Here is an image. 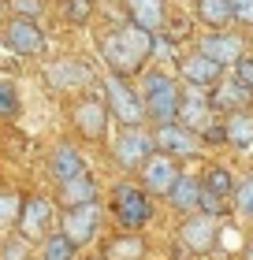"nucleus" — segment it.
Masks as SVG:
<instances>
[{
	"instance_id": "1",
	"label": "nucleus",
	"mask_w": 253,
	"mask_h": 260,
	"mask_svg": "<svg viewBox=\"0 0 253 260\" xmlns=\"http://www.w3.org/2000/svg\"><path fill=\"white\" fill-rule=\"evenodd\" d=\"M153 38L156 34L142 30L138 22H127L123 30L108 34L101 41V56L116 75H138V71L146 67V60L153 56Z\"/></svg>"
},
{
	"instance_id": "2",
	"label": "nucleus",
	"mask_w": 253,
	"mask_h": 260,
	"mask_svg": "<svg viewBox=\"0 0 253 260\" xmlns=\"http://www.w3.org/2000/svg\"><path fill=\"white\" fill-rule=\"evenodd\" d=\"M142 101H146V115H149L153 123H172V119H179L183 89H179V82L172 75H164V71H149Z\"/></svg>"
},
{
	"instance_id": "3",
	"label": "nucleus",
	"mask_w": 253,
	"mask_h": 260,
	"mask_svg": "<svg viewBox=\"0 0 253 260\" xmlns=\"http://www.w3.org/2000/svg\"><path fill=\"white\" fill-rule=\"evenodd\" d=\"M104 97H108V108H112V115L123 126H142V119H146V101L138 97L134 89L123 82V75H108L104 78Z\"/></svg>"
},
{
	"instance_id": "4",
	"label": "nucleus",
	"mask_w": 253,
	"mask_h": 260,
	"mask_svg": "<svg viewBox=\"0 0 253 260\" xmlns=\"http://www.w3.org/2000/svg\"><path fill=\"white\" fill-rule=\"evenodd\" d=\"M116 164L123 171H142V164H146L153 152H156V141H153V130H142V126H123V134L116 138Z\"/></svg>"
},
{
	"instance_id": "5",
	"label": "nucleus",
	"mask_w": 253,
	"mask_h": 260,
	"mask_svg": "<svg viewBox=\"0 0 253 260\" xmlns=\"http://www.w3.org/2000/svg\"><path fill=\"white\" fill-rule=\"evenodd\" d=\"M112 205H116V219L123 223L127 231L146 227L149 216H153L149 197H146V190H142V186H127V182H119L116 190H112Z\"/></svg>"
},
{
	"instance_id": "6",
	"label": "nucleus",
	"mask_w": 253,
	"mask_h": 260,
	"mask_svg": "<svg viewBox=\"0 0 253 260\" xmlns=\"http://www.w3.org/2000/svg\"><path fill=\"white\" fill-rule=\"evenodd\" d=\"M153 141H156V152H167V156H194L198 145H201L198 130H190L186 123H179V119L156 123Z\"/></svg>"
},
{
	"instance_id": "7",
	"label": "nucleus",
	"mask_w": 253,
	"mask_h": 260,
	"mask_svg": "<svg viewBox=\"0 0 253 260\" xmlns=\"http://www.w3.org/2000/svg\"><path fill=\"white\" fill-rule=\"evenodd\" d=\"M4 45L15 56H41L45 52V34L34 19L15 15V19H8V26H4Z\"/></svg>"
},
{
	"instance_id": "8",
	"label": "nucleus",
	"mask_w": 253,
	"mask_h": 260,
	"mask_svg": "<svg viewBox=\"0 0 253 260\" xmlns=\"http://www.w3.org/2000/svg\"><path fill=\"white\" fill-rule=\"evenodd\" d=\"M97 227H101L97 201H90V205H78V208H64V223H60V231H64L67 238L78 245V249L97 238Z\"/></svg>"
},
{
	"instance_id": "9",
	"label": "nucleus",
	"mask_w": 253,
	"mask_h": 260,
	"mask_svg": "<svg viewBox=\"0 0 253 260\" xmlns=\"http://www.w3.org/2000/svg\"><path fill=\"white\" fill-rule=\"evenodd\" d=\"M179 156H167V152H153V156L142 164V182H146L149 193H160L167 197L172 193V186L179 182Z\"/></svg>"
},
{
	"instance_id": "10",
	"label": "nucleus",
	"mask_w": 253,
	"mask_h": 260,
	"mask_svg": "<svg viewBox=\"0 0 253 260\" xmlns=\"http://www.w3.org/2000/svg\"><path fill=\"white\" fill-rule=\"evenodd\" d=\"M19 234L26 242H41L52 227V205L49 197H22V212H19Z\"/></svg>"
},
{
	"instance_id": "11",
	"label": "nucleus",
	"mask_w": 253,
	"mask_h": 260,
	"mask_svg": "<svg viewBox=\"0 0 253 260\" xmlns=\"http://www.w3.org/2000/svg\"><path fill=\"white\" fill-rule=\"evenodd\" d=\"M216 216H209V212H186V219H183V227H179V234H183V242H186V249L190 253H212V245H216Z\"/></svg>"
},
{
	"instance_id": "12",
	"label": "nucleus",
	"mask_w": 253,
	"mask_h": 260,
	"mask_svg": "<svg viewBox=\"0 0 253 260\" xmlns=\"http://www.w3.org/2000/svg\"><path fill=\"white\" fill-rule=\"evenodd\" d=\"M242 38L238 34H231V30H212V34H205V38L198 41V52H205L209 60H216L220 67H231V63H238L242 60Z\"/></svg>"
},
{
	"instance_id": "13",
	"label": "nucleus",
	"mask_w": 253,
	"mask_h": 260,
	"mask_svg": "<svg viewBox=\"0 0 253 260\" xmlns=\"http://www.w3.org/2000/svg\"><path fill=\"white\" fill-rule=\"evenodd\" d=\"M71 119H75L78 134L90 138V141H101L104 138V126H108V104L97 101V97H86L75 104V112H71Z\"/></svg>"
},
{
	"instance_id": "14",
	"label": "nucleus",
	"mask_w": 253,
	"mask_h": 260,
	"mask_svg": "<svg viewBox=\"0 0 253 260\" xmlns=\"http://www.w3.org/2000/svg\"><path fill=\"white\" fill-rule=\"evenodd\" d=\"M220 63L216 60H209L205 52H190V56H183V63H179V75H183V82L186 86H216L220 82Z\"/></svg>"
},
{
	"instance_id": "15",
	"label": "nucleus",
	"mask_w": 253,
	"mask_h": 260,
	"mask_svg": "<svg viewBox=\"0 0 253 260\" xmlns=\"http://www.w3.org/2000/svg\"><path fill=\"white\" fill-rule=\"evenodd\" d=\"M45 78H49L52 89H82V86H90L93 75H90V67L78 63V60H60V63H52L45 71Z\"/></svg>"
},
{
	"instance_id": "16",
	"label": "nucleus",
	"mask_w": 253,
	"mask_h": 260,
	"mask_svg": "<svg viewBox=\"0 0 253 260\" xmlns=\"http://www.w3.org/2000/svg\"><path fill=\"white\" fill-rule=\"evenodd\" d=\"M86 171V160H82V152L75 145H56L52 149V156H49V175L56 182H67V179H75V175Z\"/></svg>"
},
{
	"instance_id": "17",
	"label": "nucleus",
	"mask_w": 253,
	"mask_h": 260,
	"mask_svg": "<svg viewBox=\"0 0 253 260\" xmlns=\"http://www.w3.org/2000/svg\"><path fill=\"white\" fill-rule=\"evenodd\" d=\"M56 201L64 208H78V205H90V201H97V182L90 179L86 171L75 175V179H67V182H60V193Z\"/></svg>"
},
{
	"instance_id": "18",
	"label": "nucleus",
	"mask_w": 253,
	"mask_h": 260,
	"mask_svg": "<svg viewBox=\"0 0 253 260\" xmlns=\"http://www.w3.org/2000/svg\"><path fill=\"white\" fill-rule=\"evenodd\" d=\"M127 15L130 22H138L142 30L149 34H160L164 30V0H127Z\"/></svg>"
},
{
	"instance_id": "19",
	"label": "nucleus",
	"mask_w": 253,
	"mask_h": 260,
	"mask_svg": "<svg viewBox=\"0 0 253 260\" xmlns=\"http://www.w3.org/2000/svg\"><path fill=\"white\" fill-rule=\"evenodd\" d=\"M209 119V101H205L201 86H190L183 93V104H179V123H186L190 130H201Z\"/></svg>"
},
{
	"instance_id": "20",
	"label": "nucleus",
	"mask_w": 253,
	"mask_h": 260,
	"mask_svg": "<svg viewBox=\"0 0 253 260\" xmlns=\"http://www.w3.org/2000/svg\"><path fill=\"white\" fill-rule=\"evenodd\" d=\"M167 205L179 208V212H198V205H201V182L190 179V175H179V182L172 186V193H167Z\"/></svg>"
},
{
	"instance_id": "21",
	"label": "nucleus",
	"mask_w": 253,
	"mask_h": 260,
	"mask_svg": "<svg viewBox=\"0 0 253 260\" xmlns=\"http://www.w3.org/2000/svg\"><path fill=\"white\" fill-rule=\"evenodd\" d=\"M198 19L212 30L231 26V0H198Z\"/></svg>"
},
{
	"instance_id": "22",
	"label": "nucleus",
	"mask_w": 253,
	"mask_h": 260,
	"mask_svg": "<svg viewBox=\"0 0 253 260\" xmlns=\"http://www.w3.org/2000/svg\"><path fill=\"white\" fill-rule=\"evenodd\" d=\"M108 260H146V242L138 234H127V238H112L104 245Z\"/></svg>"
},
{
	"instance_id": "23",
	"label": "nucleus",
	"mask_w": 253,
	"mask_h": 260,
	"mask_svg": "<svg viewBox=\"0 0 253 260\" xmlns=\"http://www.w3.org/2000/svg\"><path fill=\"white\" fill-rule=\"evenodd\" d=\"M75 253H78V245L71 242L64 231L41 238V260H75Z\"/></svg>"
},
{
	"instance_id": "24",
	"label": "nucleus",
	"mask_w": 253,
	"mask_h": 260,
	"mask_svg": "<svg viewBox=\"0 0 253 260\" xmlns=\"http://www.w3.org/2000/svg\"><path fill=\"white\" fill-rule=\"evenodd\" d=\"M227 141H231L235 149H253V119L249 115H231V119H227Z\"/></svg>"
},
{
	"instance_id": "25",
	"label": "nucleus",
	"mask_w": 253,
	"mask_h": 260,
	"mask_svg": "<svg viewBox=\"0 0 253 260\" xmlns=\"http://www.w3.org/2000/svg\"><path fill=\"white\" fill-rule=\"evenodd\" d=\"M201 186L212 190V193H220V197H235V179H231V171H227L223 164H212V168L205 171Z\"/></svg>"
},
{
	"instance_id": "26",
	"label": "nucleus",
	"mask_w": 253,
	"mask_h": 260,
	"mask_svg": "<svg viewBox=\"0 0 253 260\" xmlns=\"http://www.w3.org/2000/svg\"><path fill=\"white\" fill-rule=\"evenodd\" d=\"M246 101H249V86H242L238 78L220 82V89H216V104H223V108H242Z\"/></svg>"
},
{
	"instance_id": "27",
	"label": "nucleus",
	"mask_w": 253,
	"mask_h": 260,
	"mask_svg": "<svg viewBox=\"0 0 253 260\" xmlns=\"http://www.w3.org/2000/svg\"><path fill=\"white\" fill-rule=\"evenodd\" d=\"M19 212H22V197L15 190H0V231H11L19 223Z\"/></svg>"
},
{
	"instance_id": "28",
	"label": "nucleus",
	"mask_w": 253,
	"mask_h": 260,
	"mask_svg": "<svg viewBox=\"0 0 253 260\" xmlns=\"http://www.w3.org/2000/svg\"><path fill=\"white\" fill-rule=\"evenodd\" d=\"M93 15V0H64V19L82 26V22H90Z\"/></svg>"
},
{
	"instance_id": "29",
	"label": "nucleus",
	"mask_w": 253,
	"mask_h": 260,
	"mask_svg": "<svg viewBox=\"0 0 253 260\" xmlns=\"http://www.w3.org/2000/svg\"><path fill=\"white\" fill-rule=\"evenodd\" d=\"M0 115L11 119V115H19V93L11 82H0Z\"/></svg>"
},
{
	"instance_id": "30",
	"label": "nucleus",
	"mask_w": 253,
	"mask_h": 260,
	"mask_svg": "<svg viewBox=\"0 0 253 260\" xmlns=\"http://www.w3.org/2000/svg\"><path fill=\"white\" fill-rule=\"evenodd\" d=\"M0 260H30V242L22 238H11V242H4L0 245Z\"/></svg>"
},
{
	"instance_id": "31",
	"label": "nucleus",
	"mask_w": 253,
	"mask_h": 260,
	"mask_svg": "<svg viewBox=\"0 0 253 260\" xmlns=\"http://www.w3.org/2000/svg\"><path fill=\"white\" fill-rule=\"evenodd\" d=\"M235 205L242 216H253V175L242 182V186H235Z\"/></svg>"
},
{
	"instance_id": "32",
	"label": "nucleus",
	"mask_w": 253,
	"mask_h": 260,
	"mask_svg": "<svg viewBox=\"0 0 253 260\" xmlns=\"http://www.w3.org/2000/svg\"><path fill=\"white\" fill-rule=\"evenodd\" d=\"M198 208L209 212V216H220V212L227 208V197H220V193H212V190H205V186H201V205Z\"/></svg>"
},
{
	"instance_id": "33",
	"label": "nucleus",
	"mask_w": 253,
	"mask_h": 260,
	"mask_svg": "<svg viewBox=\"0 0 253 260\" xmlns=\"http://www.w3.org/2000/svg\"><path fill=\"white\" fill-rule=\"evenodd\" d=\"M11 11H15V15H26V19H38L45 11V0H11Z\"/></svg>"
},
{
	"instance_id": "34",
	"label": "nucleus",
	"mask_w": 253,
	"mask_h": 260,
	"mask_svg": "<svg viewBox=\"0 0 253 260\" xmlns=\"http://www.w3.org/2000/svg\"><path fill=\"white\" fill-rule=\"evenodd\" d=\"M231 19L242 26H253V0H231Z\"/></svg>"
},
{
	"instance_id": "35",
	"label": "nucleus",
	"mask_w": 253,
	"mask_h": 260,
	"mask_svg": "<svg viewBox=\"0 0 253 260\" xmlns=\"http://www.w3.org/2000/svg\"><path fill=\"white\" fill-rule=\"evenodd\" d=\"M235 78L242 82V86H249V89H253V56H242V60L235 63Z\"/></svg>"
},
{
	"instance_id": "36",
	"label": "nucleus",
	"mask_w": 253,
	"mask_h": 260,
	"mask_svg": "<svg viewBox=\"0 0 253 260\" xmlns=\"http://www.w3.org/2000/svg\"><path fill=\"white\" fill-rule=\"evenodd\" d=\"M205 141H212V145H223V141H227V123H223V126H209V130H205Z\"/></svg>"
}]
</instances>
